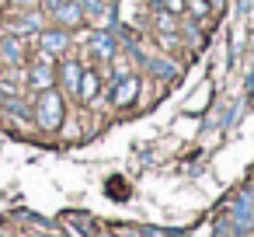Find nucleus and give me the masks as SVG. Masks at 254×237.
<instances>
[{
	"label": "nucleus",
	"mask_w": 254,
	"mask_h": 237,
	"mask_svg": "<svg viewBox=\"0 0 254 237\" xmlns=\"http://www.w3.org/2000/svg\"><path fill=\"white\" fill-rule=\"evenodd\" d=\"M39 42H42V49L53 56V53H63V49L70 46V35H66V32H42Z\"/></svg>",
	"instance_id": "423d86ee"
},
{
	"label": "nucleus",
	"mask_w": 254,
	"mask_h": 237,
	"mask_svg": "<svg viewBox=\"0 0 254 237\" xmlns=\"http://www.w3.org/2000/svg\"><path fill=\"white\" fill-rule=\"evenodd\" d=\"M160 7H167L171 14H178V11H185V0H160Z\"/></svg>",
	"instance_id": "2eb2a0df"
},
{
	"label": "nucleus",
	"mask_w": 254,
	"mask_h": 237,
	"mask_svg": "<svg viewBox=\"0 0 254 237\" xmlns=\"http://www.w3.org/2000/svg\"><path fill=\"white\" fill-rule=\"evenodd\" d=\"M25 46H21V39L18 35H4V39H0V53H4V60L7 63H21L25 60V53H21Z\"/></svg>",
	"instance_id": "6e6552de"
},
{
	"label": "nucleus",
	"mask_w": 254,
	"mask_h": 237,
	"mask_svg": "<svg viewBox=\"0 0 254 237\" xmlns=\"http://www.w3.org/2000/svg\"><path fill=\"white\" fill-rule=\"evenodd\" d=\"M94 94H98V74H91V70H87V74H84V80H80V87H77V98H80V101H91Z\"/></svg>",
	"instance_id": "1a4fd4ad"
},
{
	"label": "nucleus",
	"mask_w": 254,
	"mask_h": 237,
	"mask_svg": "<svg viewBox=\"0 0 254 237\" xmlns=\"http://www.w3.org/2000/svg\"><path fill=\"white\" fill-rule=\"evenodd\" d=\"M143 237H178V230H160V227H143Z\"/></svg>",
	"instance_id": "4468645a"
},
{
	"label": "nucleus",
	"mask_w": 254,
	"mask_h": 237,
	"mask_svg": "<svg viewBox=\"0 0 254 237\" xmlns=\"http://www.w3.org/2000/svg\"><path fill=\"white\" fill-rule=\"evenodd\" d=\"M112 192H115L119 199L126 195V188H122V178H115V181H108V195H112Z\"/></svg>",
	"instance_id": "dca6fc26"
},
{
	"label": "nucleus",
	"mask_w": 254,
	"mask_h": 237,
	"mask_svg": "<svg viewBox=\"0 0 254 237\" xmlns=\"http://www.w3.org/2000/svg\"><path fill=\"white\" fill-rule=\"evenodd\" d=\"M80 77H84V70H80V63H66L63 67V84L77 94V87H80Z\"/></svg>",
	"instance_id": "9d476101"
},
{
	"label": "nucleus",
	"mask_w": 254,
	"mask_h": 237,
	"mask_svg": "<svg viewBox=\"0 0 254 237\" xmlns=\"http://www.w3.org/2000/svg\"><path fill=\"white\" fill-rule=\"evenodd\" d=\"M139 94V77H122L119 84H115V91H112V105H129L132 98Z\"/></svg>",
	"instance_id": "20e7f679"
},
{
	"label": "nucleus",
	"mask_w": 254,
	"mask_h": 237,
	"mask_svg": "<svg viewBox=\"0 0 254 237\" xmlns=\"http://www.w3.org/2000/svg\"><path fill=\"white\" fill-rule=\"evenodd\" d=\"M185 4H188L198 18H205V14H209V0H185Z\"/></svg>",
	"instance_id": "ddd939ff"
},
{
	"label": "nucleus",
	"mask_w": 254,
	"mask_h": 237,
	"mask_svg": "<svg viewBox=\"0 0 254 237\" xmlns=\"http://www.w3.org/2000/svg\"><path fill=\"white\" fill-rule=\"evenodd\" d=\"M73 4H77L80 11H87L91 18H101V14H105V4H101V0H73Z\"/></svg>",
	"instance_id": "f8f14e48"
},
{
	"label": "nucleus",
	"mask_w": 254,
	"mask_h": 237,
	"mask_svg": "<svg viewBox=\"0 0 254 237\" xmlns=\"http://www.w3.org/2000/svg\"><path fill=\"white\" fill-rule=\"evenodd\" d=\"M230 230L237 237H247L254 230V188H244L230 209Z\"/></svg>",
	"instance_id": "f257e3e1"
},
{
	"label": "nucleus",
	"mask_w": 254,
	"mask_h": 237,
	"mask_svg": "<svg viewBox=\"0 0 254 237\" xmlns=\"http://www.w3.org/2000/svg\"><path fill=\"white\" fill-rule=\"evenodd\" d=\"M63 98L49 87V91H42L39 94V108H35V119H39V126L46 129V133H53V129H60V122H63Z\"/></svg>",
	"instance_id": "f03ea898"
},
{
	"label": "nucleus",
	"mask_w": 254,
	"mask_h": 237,
	"mask_svg": "<svg viewBox=\"0 0 254 237\" xmlns=\"http://www.w3.org/2000/svg\"><path fill=\"white\" fill-rule=\"evenodd\" d=\"M14 4H21V7H35L39 0H14Z\"/></svg>",
	"instance_id": "a211bd4d"
},
{
	"label": "nucleus",
	"mask_w": 254,
	"mask_h": 237,
	"mask_svg": "<svg viewBox=\"0 0 254 237\" xmlns=\"http://www.w3.org/2000/svg\"><path fill=\"white\" fill-rule=\"evenodd\" d=\"M39 21H42V18H28V21H25V25H21V32H39V28H42V25H39Z\"/></svg>",
	"instance_id": "f3484780"
},
{
	"label": "nucleus",
	"mask_w": 254,
	"mask_h": 237,
	"mask_svg": "<svg viewBox=\"0 0 254 237\" xmlns=\"http://www.w3.org/2000/svg\"><path fill=\"white\" fill-rule=\"evenodd\" d=\"M146 70L157 74V77H178V67L167 63V60H146Z\"/></svg>",
	"instance_id": "9b49d317"
},
{
	"label": "nucleus",
	"mask_w": 254,
	"mask_h": 237,
	"mask_svg": "<svg viewBox=\"0 0 254 237\" xmlns=\"http://www.w3.org/2000/svg\"><path fill=\"white\" fill-rule=\"evenodd\" d=\"M87 42H91V49H94L101 60H112V56H115V49H119V42H115V35H112V32H94Z\"/></svg>",
	"instance_id": "39448f33"
},
{
	"label": "nucleus",
	"mask_w": 254,
	"mask_h": 237,
	"mask_svg": "<svg viewBox=\"0 0 254 237\" xmlns=\"http://www.w3.org/2000/svg\"><path fill=\"white\" fill-rule=\"evenodd\" d=\"M98 237H115V234H98Z\"/></svg>",
	"instance_id": "6ab92c4d"
},
{
	"label": "nucleus",
	"mask_w": 254,
	"mask_h": 237,
	"mask_svg": "<svg viewBox=\"0 0 254 237\" xmlns=\"http://www.w3.org/2000/svg\"><path fill=\"white\" fill-rule=\"evenodd\" d=\"M28 80H32V87H39V91H49V87H53V67H49V60H39Z\"/></svg>",
	"instance_id": "0eeeda50"
},
{
	"label": "nucleus",
	"mask_w": 254,
	"mask_h": 237,
	"mask_svg": "<svg viewBox=\"0 0 254 237\" xmlns=\"http://www.w3.org/2000/svg\"><path fill=\"white\" fill-rule=\"evenodd\" d=\"M46 7H49V14H53L60 25H66V28H73V25L84 21V11L73 4V0H46Z\"/></svg>",
	"instance_id": "7ed1b4c3"
}]
</instances>
